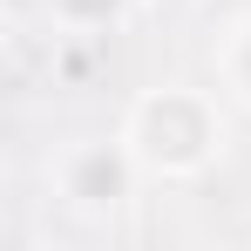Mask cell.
<instances>
[{
    "label": "cell",
    "mask_w": 251,
    "mask_h": 251,
    "mask_svg": "<svg viewBox=\"0 0 251 251\" xmlns=\"http://www.w3.org/2000/svg\"><path fill=\"white\" fill-rule=\"evenodd\" d=\"M82 190H116V163H102V156H95V163L82 170Z\"/></svg>",
    "instance_id": "6da1fadb"
}]
</instances>
